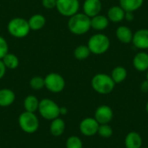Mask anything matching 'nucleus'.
Masks as SVG:
<instances>
[{"label": "nucleus", "instance_id": "nucleus-10", "mask_svg": "<svg viewBox=\"0 0 148 148\" xmlns=\"http://www.w3.org/2000/svg\"><path fill=\"white\" fill-rule=\"evenodd\" d=\"M114 117V112L112 108L108 105H101L98 107L95 113V119L100 124H108Z\"/></svg>", "mask_w": 148, "mask_h": 148}, {"label": "nucleus", "instance_id": "nucleus-18", "mask_svg": "<svg viewBox=\"0 0 148 148\" xmlns=\"http://www.w3.org/2000/svg\"><path fill=\"white\" fill-rule=\"evenodd\" d=\"M109 25V20L108 16L104 15H96L93 17H91V28H93L95 30H104L108 28Z\"/></svg>", "mask_w": 148, "mask_h": 148}, {"label": "nucleus", "instance_id": "nucleus-5", "mask_svg": "<svg viewBox=\"0 0 148 148\" xmlns=\"http://www.w3.org/2000/svg\"><path fill=\"white\" fill-rule=\"evenodd\" d=\"M7 29L10 36L16 38H23L27 36L30 31L28 21L22 17L12 18L8 23Z\"/></svg>", "mask_w": 148, "mask_h": 148}, {"label": "nucleus", "instance_id": "nucleus-35", "mask_svg": "<svg viewBox=\"0 0 148 148\" xmlns=\"http://www.w3.org/2000/svg\"><path fill=\"white\" fill-rule=\"evenodd\" d=\"M146 110H147V112L148 114V101L147 102V105H146Z\"/></svg>", "mask_w": 148, "mask_h": 148}, {"label": "nucleus", "instance_id": "nucleus-32", "mask_svg": "<svg viewBox=\"0 0 148 148\" xmlns=\"http://www.w3.org/2000/svg\"><path fill=\"white\" fill-rule=\"evenodd\" d=\"M6 67L4 66L3 62L2 60H0V80L4 76L5 73H6Z\"/></svg>", "mask_w": 148, "mask_h": 148}, {"label": "nucleus", "instance_id": "nucleus-27", "mask_svg": "<svg viewBox=\"0 0 148 148\" xmlns=\"http://www.w3.org/2000/svg\"><path fill=\"white\" fill-rule=\"evenodd\" d=\"M83 144L78 136H70L66 140V148H82Z\"/></svg>", "mask_w": 148, "mask_h": 148}, {"label": "nucleus", "instance_id": "nucleus-6", "mask_svg": "<svg viewBox=\"0 0 148 148\" xmlns=\"http://www.w3.org/2000/svg\"><path fill=\"white\" fill-rule=\"evenodd\" d=\"M18 125L26 134H34L39 128V120L35 113L24 111L18 117Z\"/></svg>", "mask_w": 148, "mask_h": 148}, {"label": "nucleus", "instance_id": "nucleus-28", "mask_svg": "<svg viewBox=\"0 0 148 148\" xmlns=\"http://www.w3.org/2000/svg\"><path fill=\"white\" fill-rule=\"evenodd\" d=\"M97 134L101 137L108 139V138H110L113 135V129L108 124H102V125L99 126Z\"/></svg>", "mask_w": 148, "mask_h": 148}, {"label": "nucleus", "instance_id": "nucleus-13", "mask_svg": "<svg viewBox=\"0 0 148 148\" xmlns=\"http://www.w3.org/2000/svg\"><path fill=\"white\" fill-rule=\"evenodd\" d=\"M133 65L139 72H145L148 70V53L145 51L139 52L133 59Z\"/></svg>", "mask_w": 148, "mask_h": 148}, {"label": "nucleus", "instance_id": "nucleus-8", "mask_svg": "<svg viewBox=\"0 0 148 148\" xmlns=\"http://www.w3.org/2000/svg\"><path fill=\"white\" fill-rule=\"evenodd\" d=\"M56 8L62 16L70 17L78 12L80 2L79 0H57Z\"/></svg>", "mask_w": 148, "mask_h": 148}, {"label": "nucleus", "instance_id": "nucleus-3", "mask_svg": "<svg viewBox=\"0 0 148 148\" xmlns=\"http://www.w3.org/2000/svg\"><path fill=\"white\" fill-rule=\"evenodd\" d=\"M37 111L47 121H53L60 116V107L56 101L49 98H44L39 101Z\"/></svg>", "mask_w": 148, "mask_h": 148}, {"label": "nucleus", "instance_id": "nucleus-37", "mask_svg": "<svg viewBox=\"0 0 148 148\" xmlns=\"http://www.w3.org/2000/svg\"><path fill=\"white\" fill-rule=\"evenodd\" d=\"M141 148H148V147H141Z\"/></svg>", "mask_w": 148, "mask_h": 148}, {"label": "nucleus", "instance_id": "nucleus-31", "mask_svg": "<svg viewBox=\"0 0 148 148\" xmlns=\"http://www.w3.org/2000/svg\"><path fill=\"white\" fill-rule=\"evenodd\" d=\"M134 17H135V16H134V12H132V11H126V13H125V19L127 22H133Z\"/></svg>", "mask_w": 148, "mask_h": 148}, {"label": "nucleus", "instance_id": "nucleus-4", "mask_svg": "<svg viewBox=\"0 0 148 148\" xmlns=\"http://www.w3.org/2000/svg\"><path fill=\"white\" fill-rule=\"evenodd\" d=\"M88 47L91 53L95 55H102L109 49L110 40L106 35L98 33L93 35L88 39Z\"/></svg>", "mask_w": 148, "mask_h": 148}, {"label": "nucleus", "instance_id": "nucleus-29", "mask_svg": "<svg viewBox=\"0 0 148 148\" xmlns=\"http://www.w3.org/2000/svg\"><path fill=\"white\" fill-rule=\"evenodd\" d=\"M9 50V46L5 39L0 36V60L8 53Z\"/></svg>", "mask_w": 148, "mask_h": 148}, {"label": "nucleus", "instance_id": "nucleus-7", "mask_svg": "<svg viewBox=\"0 0 148 148\" xmlns=\"http://www.w3.org/2000/svg\"><path fill=\"white\" fill-rule=\"evenodd\" d=\"M45 88L51 93H61L66 85L64 78L57 73H49L44 77Z\"/></svg>", "mask_w": 148, "mask_h": 148}, {"label": "nucleus", "instance_id": "nucleus-11", "mask_svg": "<svg viewBox=\"0 0 148 148\" xmlns=\"http://www.w3.org/2000/svg\"><path fill=\"white\" fill-rule=\"evenodd\" d=\"M132 42L139 49H148V29H140L134 33Z\"/></svg>", "mask_w": 148, "mask_h": 148}, {"label": "nucleus", "instance_id": "nucleus-23", "mask_svg": "<svg viewBox=\"0 0 148 148\" xmlns=\"http://www.w3.org/2000/svg\"><path fill=\"white\" fill-rule=\"evenodd\" d=\"M110 76L112 77V79L115 84L121 83L122 82H124L126 80V78L127 76V71L124 67L117 66L112 70Z\"/></svg>", "mask_w": 148, "mask_h": 148}, {"label": "nucleus", "instance_id": "nucleus-30", "mask_svg": "<svg viewBox=\"0 0 148 148\" xmlns=\"http://www.w3.org/2000/svg\"><path fill=\"white\" fill-rule=\"evenodd\" d=\"M57 0H42V6L47 10H52L56 7Z\"/></svg>", "mask_w": 148, "mask_h": 148}, {"label": "nucleus", "instance_id": "nucleus-19", "mask_svg": "<svg viewBox=\"0 0 148 148\" xmlns=\"http://www.w3.org/2000/svg\"><path fill=\"white\" fill-rule=\"evenodd\" d=\"M16 100L15 93L9 88L0 89V107L6 108L10 106Z\"/></svg>", "mask_w": 148, "mask_h": 148}, {"label": "nucleus", "instance_id": "nucleus-20", "mask_svg": "<svg viewBox=\"0 0 148 148\" xmlns=\"http://www.w3.org/2000/svg\"><path fill=\"white\" fill-rule=\"evenodd\" d=\"M28 23L30 30H40L44 27L46 23V19L41 14H35L30 16V18L28 20Z\"/></svg>", "mask_w": 148, "mask_h": 148}, {"label": "nucleus", "instance_id": "nucleus-36", "mask_svg": "<svg viewBox=\"0 0 148 148\" xmlns=\"http://www.w3.org/2000/svg\"><path fill=\"white\" fill-rule=\"evenodd\" d=\"M146 77H147V79H146V80H147L148 81V70L147 71V75H146Z\"/></svg>", "mask_w": 148, "mask_h": 148}, {"label": "nucleus", "instance_id": "nucleus-15", "mask_svg": "<svg viewBox=\"0 0 148 148\" xmlns=\"http://www.w3.org/2000/svg\"><path fill=\"white\" fill-rule=\"evenodd\" d=\"M126 11L120 5H114L108 10V18L113 23H121L125 19Z\"/></svg>", "mask_w": 148, "mask_h": 148}, {"label": "nucleus", "instance_id": "nucleus-24", "mask_svg": "<svg viewBox=\"0 0 148 148\" xmlns=\"http://www.w3.org/2000/svg\"><path fill=\"white\" fill-rule=\"evenodd\" d=\"M1 60L3 61L4 66L8 69H16L19 65L18 57L16 55L12 54V53L8 52Z\"/></svg>", "mask_w": 148, "mask_h": 148}, {"label": "nucleus", "instance_id": "nucleus-26", "mask_svg": "<svg viewBox=\"0 0 148 148\" xmlns=\"http://www.w3.org/2000/svg\"><path fill=\"white\" fill-rule=\"evenodd\" d=\"M29 86L34 90H41L42 88H45L44 78H42L39 75L33 76L29 81Z\"/></svg>", "mask_w": 148, "mask_h": 148}, {"label": "nucleus", "instance_id": "nucleus-17", "mask_svg": "<svg viewBox=\"0 0 148 148\" xmlns=\"http://www.w3.org/2000/svg\"><path fill=\"white\" fill-rule=\"evenodd\" d=\"M66 128V124L62 118H56L51 121L49 126V132L54 137H60L63 134Z\"/></svg>", "mask_w": 148, "mask_h": 148}, {"label": "nucleus", "instance_id": "nucleus-12", "mask_svg": "<svg viewBox=\"0 0 148 148\" xmlns=\"http://www.w3.org/2000/svg\"><path fill=\"white\" fill-rule=\"evenodd\" d=\"M102 9L101 0H85L83 3V13L90 18L99 15Z\"/></svg>", "mask_w": 148, "mask_h": 148}, {"label": "nucleus", "instance_id": "nucleus-34", "mask_svg": "<svg viewBox=\"0 0 148 148\" xmlns=\"http://www.w3.org/2000/svg\"><path fill=\"white\" fill-rule=\"evenodd\" d=\"M68 114V108L65 107H60V115H65Z\"/></svg>", "mask_w": 148, "mask_h": 148}, {"label": "nucleus", "instance_id": "nucleus-16", "mask_svg": "<svg viewBox=\"0 0 148 148\" xmlns=\"http://www.w3.org/2000/svg\"><path fill=\"white\" fill-rule=\"evenodd\" d=\"M126 148H141L142 147V138L137 132H130L125 138Z\"/></svg>", "mask_w": 148, "mask_h": 148}, {"label": "nucleus", "instance_id": "nucleus-33", "mask_svg": "<svg viewBox=\"0 0 148 148\" xmlns=\"http://www.w3.org/2000/svg\"><path fill=\"white\" fill-rule=\"evenodd\" d=\"M140 90L144 93H147L148 92V81L145 80L141 84H140Z\"/></svg>", "mask_w": 148, "mask_h": 148}, {"label": "nucleus", "instance_id": "nucleus-1", "mask_svg": "<svg viewBox=\"0 0 148 148\" xmlns=\"http://www.w3.org/2000/svg\"><path fill=\"white\" fill-rule=\"evenodd\" d=\"M69 31L76 36H82L91 29V18L84 13H76L69 17L68 22Z\"/></svg>", "mask_w": 148, "mask_h": 148}, {"label": "nucleus", "instance_id": "nucleus-2", "mask_svg": "<svg viewBox=\"0 0 148 148\" xmlns=\"http://www.w3.org/2000/svg\"><path fill=\"white\" fill-rule=\"evenodd\" d=\"M91 86L93 89L98 94L108 95L114 90L115 83L110 75L104 73H99L94 75L92 78Z\"/></svg>", "mask_w": 148, "mask_h": 148}, {"label": "nucleus", "instance_id": "nucleus-22", "mask_svg": "<svg viewBox=\"0 0 148 148\" xmlns=\"http://www.w3.org/2000/svg\"><path fill=\"white\" fill-rule=\"evenodd\" d=\"M39 100L35 95H28L25 97L23 101V108L24 111L30 112V113H36L38 110L39 106Z\"/></svg>", "mask_w": 148, "mask_h": 148}, {"label": "nucleus", "instance_id": "nucleus-21", "mask_svg": "<svg viewBox=\"0 0 148 148\" xmlns=\"http://www.w3.org/2000/svg\"><path fill=\"white\" fill-rule=\"evenodd\" d=\"M144 3V0H120V6L125 11L134 12L140 9Z\"/></svg>", "mask_w": 148, "mask_h": 148}, {"label": "nucleus", "instance_id": "nucleus-25", "mask_svg": "<svg viewBox=\"0 0 148 148\" xmlns=\"http://www.w3.org/2000/svg\"><path fill=\"white\" fill-rule=\"evenodd\" d=\"M91 52L88 45H79L74 50V56L75 59L82 61L87 59L90 56Z\"/></svg>", "mask_w": 148, "mask_h": 148}, {"label": "nucleus", "instance_id": "nucleus-14", "mask_svg": "<svg viewBox=\"0 0 148 148\" xmlns=\"http://www.w3.org/2000/svg\"><path fill=\"white\" fill-rule=\"evenodd\" d=\"M115 34H116L117 39L122 43L128 44V43H131L133 41L134 33L131 30V29L126 25L119 26L116 29Z\"/></svg>", "mask_w": 148, "mask_h": 148}, {"label": "nucleus", "instance_id": "nucleus-9", "mask_svg": "<svg viewBox=\"0 0 148 148\" xmlns=\"http://www.w3.org/2000/svg\"><path fill=\"white\" fill-rule=\"evenodd\" d=\"M100 124L96 121L95 118L88 117L83 119L79 126V129L82 134L87 137L94 136L97 134Z\"/></svg>", "mask_w": 148, "mask_h": 148}]
</instances>
